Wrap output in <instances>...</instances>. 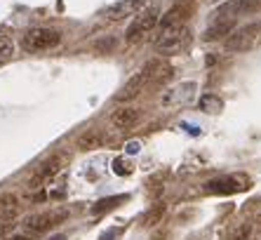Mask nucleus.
<instances>
[{
    "instance_id": "nucleus-19",
    "label": "nucleus",
    "mask_w": 261,
    "mask_h": 240,
    "mask_svg": "<svg viewBox=\"0 0 261 240\" xmlns=\"http://www.w3.org/2000/svg\"><path fill=\"white\" fill-rule=\"evenodd\" d=\"M14 52V42L10 36H0V64L7 59V57H12Z\"/></svg>"
},
{
    "instance_id": "nucleus-8",
    "label": "nucleus",
    "mask_w": 261,
    "mask_h": 240,
    "mask_svg": "<svg viewBox=\"0 0 261 240\" xmlns=\"http://www.w3.org/2000/svg\"><path fill=\"white\" fill-rule=\"evenodd\" d=\"M17 214H19V200L14 196H3L0 198V238L14 228Z\"/></svg>"
},
{
    "instance_id": "nucleus-7",
    "label": "nucleus",
    "mask_w": 261,
    "mask_h": 240,
    "mask_svg": "<svg viewBox=\"0 0 261 240\" xmlns=\"http://www.w3.org/2000/svg\"><path fill=\"white\" fill-rule=\"evenodd\" d=\"M146 3H148V0H118V3L106 7L103 17L109 19V21H120V19H125V17H132V14L141 12L146 7Z\"/></svg>"
},
{
    "instance_id": "nucleus-12",
    "label": "nucleus",
    "mask_w": 261,
    "mask_h": 240,
    "mask_svg": "<svg viewBox=\"0 0 261 240\" xmlns=\"http://www.w3.org/2000/svg\"><path fill=\"white\" fill-rule=\"evenodd\" d=\"M139 120H141V111L139 108H132V106L116 108L113 115H111V123L116 127H120V130H129V127H134Z\"/></svg>"
},
{
    "instance_id": "nucleus-9",
    "label": "nucleus",
    "mask_w": 261,
    "mask_h": 240,
    "mask_svg": "<svg viewBox=\"0 0 261 240\" xmlns=\"http://www.w3.org/2000/svg\"><path fill=\"white\" fill-rule=\"evenodd\" d=\"M64 162H66V158L61 156V153H55V156H49L47 160H43L40 167L36 170V174H33L31 186H40V181H47V179H52L55 174H59L61 170H64Z\"/></svg>"
},
{
    "instance_id": "nucleus-16",
    "label": "nucleus",
    "mask_w": 261,
    "mask_h": 240,
    "mask_svg": "<svg viewBox=\"0 0 261 240\" xmlns=\"http://www.w3.org/2000/svg\"><path fill=\"white\" fill-rule=\"evenodd\" d=\"M163 214H165V205H160V203L153 205L151 210L141 217V224H144V226H155L158 222H163Z\"/></svg>"
},
{
    "instance_id": "nucleus-13",
    "label": "nucleus",
    "mask_w": 261,
    "mask_h": 240,
    "mask_svg": "<svg viewBox=\"0 0 261 240\" xmlns=\"http://www.w3.org/2000/svg\"><path fill=\"white\" fill-rule=\"evenodd\" d=\"M144 71H146V76H148V83L151 85H160L172 78V66L165 64L163 59H151L144 66Z\"/></svg>"
},
{
    "instance_id": "nucleus-20",
    "label": "nucleus",
    "mask_w": 261,
    "mask_h": 240,
    "mask_svg": "<svg viewBox=\"0 0 261 240\" xmlns=\"http://www.w3.org/2000/svg\"><path fill=\"white\" fill-rule=\"evenodd\" d=\"M113 170H116V174H132V162L125 160V158H116V162H113Z\"/></svg>"
},
{
    "instance_id": "nucleus-5",
    "label": "nucleus",
    "mask_w": 261,
    "mask_h": 240,
    "mask_svg": "<svg viewBox=\"0 0 261 240\" xmlns=\"http://www.w3.org/2000/svg\"><path fill=\"white\" fill-rule=\"evenodd\" d=\"M160 21V10L158 7H144L141 12L134 14V21L129 24L127 29V40L134 42V40H139L144 33H148L151 29H155Z\"/></svg>"
},
{
    "instance_id": "nucleus-1",
    "label": "nucleus",
    "mask_w": 261,
    "mask_h": 240,
    "mask_svg": "<svg viewBox=\"0 0 261 240\" xmlns=\"http://www.w3.org/2000/svg\"><path fill=\"white\" fill-rule=\"evenodd\" d=\"M191 40H193V33L186 24L167 26V29H160V36L155 38V50L160 54H179L189 47Z\"/></svg>"
},
{
    "instance_id": "nucleus-22",
    "label": "nucleus",
    "mask_w": 261,
    "mask_h": 240,
    "mask_svg": "<svg viewBox=\"0 0 261 240\" xmlns=\"http://www.w3.org/2000/svg\"><path fill=\"white\" fill-rule=\"evenodd\" d=\"M127 151H129V153H137V151H139V144H137V141H129Z\"/></svg>"
},
{
    "instance_id": "nucleus-18",
    "label": "nucleus",
    "mask_w": 261,
    "mask_h": 240,
    "mask_svg": "<svg viewBox=\"0 0 261 240\" xmlns=\"http://www.w3.org/2000/svg\"><path fill=\"white\" fill-rule=\"evenodd\" d=\"M120 200H125L122 196H116V198H106V200H99L97 205H92V214H101V212L111 210V207H116Z\"/></svg>"
},
{
    "instance_id": "nucleus-10",
    "label": "nucleus",
    "mask_w": 261,
    "mask_h": 240,
    "mask_svg": "<svg viewBox=\"0 0 261 240\" xmlns=\"http://www.w3.org/2000/svg\"><path fill=\"white\" fill-rule=\"evenodd\" d=\"M193 10H195V5L193 3H176L174 7H172L167 14H163L160 17V29H167V26H181V24H186L189 21V17L193 14Z\"/></svg>"
},
{
    "instance_id": "nucleus-17",
    "label": "nucleus",
    "mask_w": 261,
    "mask_h": 240,
    "mask_svg": "<svg viewBox=\"0 0 261 240\" xmlns=\"http://www.w3.org/2000/svg\"><path fill=\"white\" fill-rule=\"evenodd\" d=\"M78 146H80V149H85V151L97 149V146H101V134H99V132L83 134V137H80V141H78Z\"/></svg>"
},
{
    "instance_id": "nucleus-14",
    "label": "nucleus",
    "mask_w": 261,
    "mask_h": 240,
    "mask_svg": "<svg viewBox=\"0 0 261 240\" xmlns=\"http://www.w3.org/2000/svg\"><path fill=\"white\" fill-rule=\"evenodd\" d=\"M238 21H212L205 31V40H219V38H228L236 31Z\"/></svg>"
},
{
    "instance_id": "nucleus-4",
    "label": "nucleus",
    "mask_w": 261,
    "mask_h": 240,
    "mask_svg": "<svg viewBox=\"0 0 261 240\" xmlns=\"http://www.w3.org/2000/svg\"><path fill=\"white\" fill-rule=\"evenodd\" d=\"M66 217H68L66 210H49V212H40V214H31V217H26L24 219V231L26 233H31V235L45 233L47 228L61 224Z\"/></svg>"
},
{
    "instance_id": "nucleus-11",
    "label": "nucleus",
    "mask_w": 261,
    "mask_h": 240,
    "mask_svg": "<svg viewBox=\"0 0 261 240\" xmlns=\"http://www.w3.org/2000/svg\"><path fill=\"white\" fill-rule=\"evenodd\" d=\"M148 85H151L148 83V76H146V71L141 68V71L137 73V76H132V78L125 83V87L116 94V102H129V99H134V97H139Z\"/></svg>"
},
{
    "instance_id": "nucleus-24",
    "label": "nucleus",
    "mask_w": 261,
    "mask_h": 240,
    "mask_svg": "<svg viewBox=\"0 0 261 240\" xmlns=\"http://www.w3.org/2000/svg\"><path fill=\"white\" fill-rule=\"evenodd\" d=\"M52 240H66V238H64V235H55V238H52Z\"/></svg>"
},
{
    "instance_id": "nucleus-21",
    "label": "nucleus",
    "mask_w": 261,
    "mask_h": 240,
    "mask_svg": "<svg viewBox=\"0 0 261 240\" xmlns=\"http://www.w3.org/2000/svg\"><path fill=\"white\" fill-rule=\"evenodd\" d=\"M243 3H245V14H252L261 10V0H243Z\"/></svg>"
},
{
    "instance_id": "nucleus-3",
    "label": "nucleus",
    "mask_w": 261,
    "mask_h": 240,
    "mask_svg": "<svg viewBox=\"0 0 261 240\" xmlns=\"http://www.w3.org/2000/svg\"><path fill=\"white\" fill-rule=\"evenodd\" d=\"M61 42V33L49 26H38V29H29L21 38V47L26 52H45L52 50Z\"/></svg>"
},
{
    "instance_id": "nucleus-26",
    "label": "nucleus",
    "mask_w": 261,
    "mask_h": 240,
    "mask_svg": "<svg viewBox=\"0 0 261 240\" xmlns=\"http://www.w3.org/2000/svg\"><path fill=\"white\" fill-rule=\"evenodd\" d=\"M256 222H259V224H261V212H259V214H256Z\"/></svg>"
},
{
    "instance_id": "nucleus-6",
    "label": "nucleus",
    "mask_w": 261,
    "mask_h": 240,
    "mask_svg": "<svg viewBox=\"0 0 261 240\" xmlns=\"http://www.w3.org/2000/svg\"><path fill=\"white\" fill-rule=\"evenodd\" d=\"M249 188V177L247 174H228V177H217V179L207 181L205 191L207 193H221V196H228V193L236 191H245Z\"/></svg>"
},
{
    "instance_id": "nucleus-15",
    "label": "nucleus",
    "mask_w": 261,
    "mask_h": 240,
    "mask_svg": "<svg viewBox=\"0 0 261 240\" xmlns=\"http://www.w3.org/2000/svg\"><path fill=\"white\" fill-rule=\"evenodd\" d=\"M198 106H200L205 113H219V111L224 108V102H221L217 94H202Z\"/></svg>"
},
{
    "instance_id": "nucleus-25",
    "label": "nucleus",
    "mask_w": 261,
    "mask_h": 240,
    "mask_svg": "<svg viewBox=\"0 0 261 240\" xmlns=\"http://www.w3.org/2000/svg\"><path fill=\"white\" fill-rule=\"evenodd\" d=\"M174 3H193V0H174Z\"/></svg>"
},
{
    "instance_id": "nucleus-23",
    "label": "nucleus",
    "mask_w": 261,
    "mask_h": 240,
    "mask_svg": "<svg viewBox=\"0 0 261 240\" xmlns=\"http://www.w3.org/2000/svg\"><path fill=\"white\" fill-rule=\"evenodd\" d=\"M7 240H31V238H26V235H12V238H7Z\"/></svg>"
},
{
    "instance_id": "nucleus-2",
    "label": "nucleus",
    "mask_w": 261,
    "mask_h": 240,
    "mask_svg": "<svg viewBox=\"0 0 261 240\" xmlns=\"http://www.w3.org/2000/svg\"><path fill=\"white\" fill-rule=\"evenodd\" d=\"M261 42V21H249V24L240 26L226 38L224 47L226 52H233V54H243L254 50L256 45Z\"/></svg>"
}]
</instances>
